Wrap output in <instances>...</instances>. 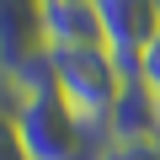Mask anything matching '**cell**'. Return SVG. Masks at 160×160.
Returning a JSON list of instances; mask_svg holds the SVG:
<instances>
[{
  "label": "cell",
  "instance_id": "obj_1",
  "mask_svg": "<svg viewBox=\"0 0 160 160\" xmlns=\"http://www.w3.org/2000/svg\"><path fill=\"white\" fill-rule=\"evenodd\" d=\"M6 128L16 133L27 160H102V149H107V133L86 128L64 107L59 91L27 96V102L6 107Z\"/></svg>",
  "mask_w": 160,
  "mask_h": 160
},
{
  "label": "cell",
  "instance_id": "obj_2",
  "mask_svg": "<svg viewBox=\"0 0 160 160\" xmlns=\"http://www.w3.org/2000/svg\"><path fill=\"white\" fill-rule=\"evenodd\" d=\"M53 86L86 128L107 133V118H112L128 80L107 48H53Z\"/></svg>",
  "mask_w": 160,
  "mask_h": 160
},
{
  "label": "cell",
  "instance_id": "obj_3",
  "mask_svg": "<svg viewBox=\"0 0 160 160\" xmlns=\"http://www.w3.org/2000/svg\"><path fill=\"white\" fill-rule=\"evenodd\" d=\"M107 53L118 59L123 80H139V53L160 38V0H96Z\"/></svg>",
  "mask_w": 160,
  "mask_h": 160
},
{
  "label": "cell",
  "instance_id": "obj_4",
  "mask_svg": "<svg viewBox=\"0 0 160 160\" xmlns=\"http://www.w3.org/2000/svg\"><path fill=\"white\" fill-rule=\"evenodd\" d=\"M43 38L48 48H107L96 0H43Z\"/></svg>",
  "mask_w": 160,
  "mask_h": 160
},
{
  "label": "cell",
  "instance_id": "obj_5",
  "mask_svg": "<svg viewBox=\"0 0 160 160\" xmlns=\"http://www.w3.org/2000/svg\"><path fill=\"white\" fill-rule=\"evenodd\" d=\"M107 139H118V144H149V139H160V96L149 91V86H123V96H118V107H112V118H107Z\"/></svg>",
  "mask_w": 160,
  "mask_h": 160
},
{
  "label": "cell",
  "instance_id": "obj_6",
  "mask_svg": "<svg viewBox=\"0 0 160 160\" xmlns=\"http://www.w3.org/2000/svg\"><path fill=\"white\" fill-rule=\"evenodd\" d=\"M0 53L6 64L27 59V53H43L48 38H43V0H0Z\"/></svg>",
  "mask_w": 160,
  "mask_h": 160
},
{
  "label": "cell",
  "instance_id": "obj_7",
  "mask_svg": "<svg viewBox=\"0 0 160 160\" xmlns=\"http://www.w3.org/2000/svg\"><path fill=\"white\" fill-rule=\"evenodd\" d=\"M102 160H160V139H149V144H118V139H107Z\"/></svg>",
  "mask_w": 160,
  "mask_h": 160
},
{
  "label": "cell",
  "instance_id": "obj_8",
  "mask_svg": "<svg viewBox=\"0 0 160 160\" xmlns=\"http://www.w3.org/2000/svg\"><path fill=\"white\" fill-rule=\"evenodd\" d=\"M139 86H149V91L160 96V38L139 53Z\"/></svg>",
  "mask_w": 160,
  "mask_h": 160
}]
</instances>
